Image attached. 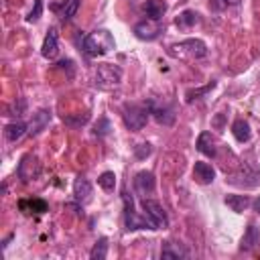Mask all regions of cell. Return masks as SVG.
Here are the masks:
<instances>
[{"instance_id": "2e32d148", "label": "cell", "mask_w": 260, "mask_h": 260, "mask_svg": "<svg viewBox=\"0 0 260 260\" xmlns=\"http://www.w3.org/2000/svg\"><path fill=\"white\" fill-rule=\"evenodd\" d=\"M144 12L150 16V20H158L167 12V2L165 0H146L144 2Z\"/></svg>"}, {"instance_id": "4dcf8cb0", "label": "cell", "mask_w": 260, "mask_h": 260, "mask_svg": "<svg viewBox=\"0 0 260 260\" xmlns=\"http://www.w3.org/2000/svg\"><path fill=\"white\" fill-rule=\"evenodd\" d=\"M108 130H110V122H108L106 118H102V120L95 124V130H93V132H95L98 136H106V134H108Z\"/></svg>"}, {"instance_id": "7402d4cb", "label": "cell", "mask_w": 260, "mask_h": 260, "mask_svg": "<svg viewBox=\"0 0 260 260\" xmlns=\"http://www.w3.org/2000/svg\"><path fill=\"white\" fill-rule=\"evenodd\" d=\"M183 256H185V250L179 244L165 242V246L160 250V258H183Z\"/></svg>"}, {"instance_id": "484cf974", "label": "cell", "mask_w": 260, "mask_h": 260, "mask_svg": "<svg viewBox=\"0 0 260 260\" xmlns=\"http://www.w3.org/2000/svg\"><path fill=\"white\" fill-rule=\"evenodd\" d=\"M24 205H28L30 211H35V213H43V211H47V203L41 201V199H35V201H20V207H24Z\"/></svg>"}, {"instance_id": "9c48e42d", "label": "cell", "mask_w": 260, "mask_h": 260, "mask_svg": "<svg viewBox=\"0 0 260 260\" xmlns=\"http://www.w3.org/2000/svg\"><path fill=\"white\" fill-rule=\"evenodd\" d=\"M51 122V112L49 110H39L37 114H32V120L28 124V134L37 136L39 132H43L47 128V124Z\"/></svg>"}, {"instance_id": "8992f818", "label": "cell", "mask_w": 260, "mask_h": 260, "mask_svg": "<svg viewBox=\"0 0 260 260\" xmlns=\"http://www.w3.org/2000/svg\"><path fill=\"white\" fill-rule=\"evenodd\" d=\"M142 209H144V215L154 223L156 230H160V228L165 230L169 225V217H167V213H165V209H162V205L158 201H154V199H142Z\"/></svg>"}, {"instance_id": "7c38bea8", "label": "cell", "mask_w": 260, "mask_h": 260, "mask_svg": "<svg viewBox=\"0 0 260 260\" xmlns=\"http://www.w3.org/2000/svg\"><path fill=\"white\" fill-rule=\"evenodd\" d=\"M73 195H75V199L83 205V203H89L91 201V195H93V189H91V185H89V181H85V179H75V183H73Z\"/></svg>"}, {"instance_id": "6da1fadb", "label": "cell", "mask_w": 260, "mask_h": 260, "mask_svg": "<svg viewBox=\"0 0 260 260\" xmlns=\"http://www.w3.org/2000/svg\"><path fill=\"white\" fill-rule=\"evenodd\" d=\"M114 37L110 30H95V32H89L85 39H83V51L91 57H98V55H106L114 49Z\"/></svg>"}, {"instance_id": "8fae6325", "label": "cell", "mask_w": 260, "mask_h": 260, "mask_svg": "<svg viewBox=\"0 0 260 260\" xmlns=\"http://www.w3.org/2000/svg\"><path fill=\"white\" fill-rule=\"evenodd\" d=\"M134 189L136 193L140 195H146L154 189V175L150 171H140L136 177H134Z\"/></svg>"}, {"instance_id": "ba28073f", "label": "cell", "mask_w": 260, "mask_h": 260, "mask_svg": "<svg viewBox=\"0 0 260 260\" xmlns=\"http://www.w3.org/2000/svg\"><path fill=\"white\" fill-rule=\"evenodd\" d=\"M41 53L45 59H55L57 53H59V37H57V30L55 28H49L45 41H43V47H41Z\"/></svg>"}, {"instance_id": "5b68a950", "label": "cell", "mask_w": 260, "mask_h": 260, "mask_svg": "<svg viewBox=\"0 0 260 260\" xmlns=\"http://www.w3.org/2000/svg\"><path fill=\"white\" fill-rule=\"evenodd\" d=\"M148 114H150V108H146V106H138V104L126 106L124 108V124L130 130H140V128H144Z\"/></svg>"}, {"instance_id": "ac0fdd59", "label": "cell", "mask_w": 260, "mask_h": 260, "mask_svg": "<svg viewBox=\"0 0 260 260\" xmlns=\"http://www.w3.org/2000/svg\"><path fill=\"white\" fill-rule=\"evenodd\" d=\"M232 134H234V138L238 140V142H248L250 140V124L246 122V120H236L234 124H232Z\"/></svg>"}, {"instance_id": "ffe728a7", "label": "cell", "mask_w": 260, "mask_h": 260, "mask_svg": "<svg viewBox=\"0 0 260 260\" xmlns=\"http://www.w3.org/2000/svg\"><path fill=\"white\" fill-rule=\"evenodd\" d=\"M148 108H150V114H154L156 122H160V124H165V126L173 124L175 114H173V110H171V108H156L154 104H148Z\"/></svg>"}, {"instance_id": "44dd1931", "label": "cell", "mask_w": 260, "mask_h": 260, "mask_svg": "<svg viewBox=\"0 0 260 260\" xmlns=\"http://www.w3.org/2000/svg\"><path fill=\"white\" fill-rule=\"evenodd\" d=\"M26 128H28V126H26L24 122H14V124H8V126L4 128V136H6V140L14 142V140L22 138V136H24V132H28Z\"/></svg>"}, {"instance_id": "f546056e", "label": "cell", "mask_w": 260, "mask_h": 260, "mask_svg": "<svg viewBox=\"0 0 260 260\" xmlns=\"http://www.w3.org/2000/svg\"><path fill=\"white\" fill-rule=\"evenodd\" d=\"M41 14H43V0H35V8L28 12L26 20H28V22H35V20H39Z\"/></svg>"}, {"instance_id": "52a82bcc", "label": "cell", "mask_w": 260, "mask_h": 260, "mask_svg": "<svg viewBox=\"0 0 260 260\" xmlns=\"http://www.w3.org/2000/svg\"><path fill=\"white\" fill-rule=\"evenodd\" d=\"M16 173H18V177L22 181L37 179L41 175V162H39V158L35 154H24L22 160H20V165H18V169H16Z\"/></svg>"}, {"instance_id": "1f68e13d", "label": "cell", "mask_w": 260, "mask_h": 260, "mask_svg": "<svg viewBox=\"0 0 260 260\" xmlns=\"http://www.w3.org/2000/svg\"><path fill=\"white\" fill-rule=\"evenodd\" d=\"M252 205H254V209L260 213V197H258V199H254V201H252Z\"/></svg>"}, {"instance_id": "5bb4252c", "label": "cell", "mask_w": 260, "mask_h": 260, "mask_svg": "<svg viewBox=\"0 0 260 260\" xmlns=\"http://www.w3.org/2000/svg\"><path fill=\"white\" fill-rule=\"evenodd\" d=\"M225 205L232 209V211H236V213H242V211H246L250 205H252V201L248 199V195H225Z\"/></svg>"}, {"instance_id": "83f0119b", "label": "cell", "mask_w": 260, "mask_h": 260, "mask_svg": "<svg viewBox=\"0 0 260 260\" xmlns=\"http://www.w3.org/2000/svg\"><path fill=\"white\" fill-rule=\"evenodd\" d=\"M150 152H152V146L148 144V142H142V144H138L136 148H134V154H136V158H146V156H150Z\"/></svg>"}, {"instance_id": "cb8c5ba5", "label": "cell", "mask_w": 260, "mask_h": 260, "mask_svg": "<svg viewBox=\"0 0 260 260\" xmlns=\"http://www.w3.org/2000/svg\"><path fill=\"white\" fill-rule=\"evenodd\" d=\"M98 185H100L102 189H106V191H114V187H116V175H114L112 171L102 173L100 179H98Z\"/></svg>"}, {"instance_id": "603a6c76", "label": "cell", "mask_w": 260, "mask_h": 260, "mask_svg": "<svg viewBox=\"0 0 260 260\" xmlns=\"http://www.w3.org/2000/svg\"><path fill=\"white\" fill-rule=\"evenodd\" d=\"M106 254H108V238H100L95 242V246L91 248L89 256H91V260H104Z\"/></svg>"}, {"instance_id": "d4e9b609", "label": "cell", "mask_w": 260, "mask_h": 260, "mask_svg": "<svg viewBox=\"0 0 260 260\" xmlns=\"http://www.w3.org/2000/svg\"><path fill=\"white\" fill-rule=\"evenodd\" d=\"M240 0H209V8L213 12H221V10H228V8H234L238 6Z\"/></svg>"}, {"instance_id": "9a60e30c", "label": "cell", "mask_w": 260, "mask_h": 260, "mask_svg": "<svg viewBox=\"0 0 260 260\" xmlns=\"http://www.w3.org/2000/svg\"><path fill=\"white\" fill-rule=\"evenodd\" d=\"M258 242H260V230H258L254 223H250V225H248V230H246V234H244V238H242L240 250L248 252V250H252Z\"/></svg>"}, {"instance_id": "30bf717a", "label": "cell", "mask_w": 260, "mask_h": 260, "mask_svg": "<svg viewBox=\"0 0 260 260\" xmlns=\"http://www.w3.org/2000/svg\"><path fill=\"white\" fill-rule=\"evenodd\" d=\"M193 177H195V181H199L201 185H207V183H213V179H215V169L209 165V162H195V167H193Z\"/></svg>"}, {"instance_id": "f1b7e54d", "label": "cell", "mask_w": 260, "mask_h": 260, "mask_svg": "<svg viewBox=\"0 0 260 260\" xmlns=\"http://www.w3.org/2000/svg\"><path fill=\"white\" fill-rule=\"evenodd\" d=\"M77 8H79V0H67V2H65V10H63V18L75 16Z\"/></svg>"}, {"instance_id": "d6986e66", "label": "cell", "mask_w": 260, "mask_h": 260, "mask_svg": "<svg viewBox=\"0 0 260 260\" xmlns=\"http://www.w3.org/2000/svg\"><path fill=\"white\" fill-rule=\"evenodd\" d=\"M197 150L205 156H215V146H213V138L209 132H201L197 138Z\"/></svg>"}, {"instance_id": "4316f807", "label": "cell", "mask_w": 260, "mask_h": 260, "mask_svg": "<svg viewBox=\"0 0 260 260\" xmlns=\"http://www.w3.org/2000/svg\"><path fill=\"white\" fill-rule=\"evenodd\" d=\"M211 87H215V81H209L205 87H199V89H189V91H187V102H193L197 95H203V93H207Z\"/></svg>"}, {"instance_id": "3957f363", "label": "cell", "mask_w": 260, "mask_h": 260, "mask_svg": "<svg viewBox=\"0 0 260 260\" xmlns=\"http://www.w3.org/2000/svg\"><path fill=\"white\" fill-rule=\"evenodd\" d=\"M122 199H124V223H126L128 232H134V230H156L154 223L146 215H138L134 211V201H132L130 193H124Z\"/></svg>"}, {"instance_id": "e0dca14e", "label": "cell", "mask_w": 260, "mask_h": 260, "mask_svg": "<svg viewBox=\"0 0 260 260\" xmlns=\"http://www.w3.org/2000/svg\"><path fill=\"white\" fill-rule=\"evenodd\" d=\"M197 22H199V14H197V12H193V10H183V12L175 18V24H177L179 28H183V30H187V28L195 26Z\"/></svg>"}, {"instance_id": "7a4b0ae2", "label": "cell", "mask_w": 260, "mask_h": 260, "mask_svg": "<svg viewBox=\"0 0 260 260\" xmlns=\"http://www.w3.org/2000/svg\"><path fill=\"white\" fill-rule=\"evenodd\" d=\"M169 55L175 59H201L207 55V45L201 39H185L169 47Z\"/></svg>"}, {"instance_id": "277c9868", "label": "cell", "mask_w": 260, "mask_h": 260, "mask_svg": "<svg viewBox=\"0 0 260 260\" xmlns=\"http://www.w3.org/2000/svg\"><path fill=\"white\" fill-rule=\"evenodd\" d=\"M122 79V69L118 65H112V63H102L98 65L95 69V85L102 87V89H110V87H116Z\"/></svg>"}, {"instance_id": "4fadbf2b", "label": "cell", "mask_w": 260, "mask_h": 260, "mask_svg": "<svg viewBox=\"0 0 260 260\" xmlns=\"http://www.w3.org/2000/svg\"><path fill=\"white\" fill-rule=\"evenodd\" d=\"M158 32H160V28H158V24H154V22L142 20V22H138V24L134 26V35H136L138 39H142V41H152V39H156Z\"/></svg>"}]
</instances>
